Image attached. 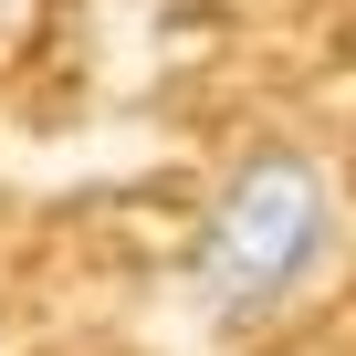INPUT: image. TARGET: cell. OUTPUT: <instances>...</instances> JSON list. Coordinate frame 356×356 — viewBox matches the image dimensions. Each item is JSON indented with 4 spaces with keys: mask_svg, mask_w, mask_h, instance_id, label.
<instances>
[{
    "mask_svg": "<svg viewBox=\"0 0 356 356\" xmlns=\"http://www.w3.org/2000/svg\"><path fill=\"white\" fill-rule=\"evenodd\" d=\"M325 252H335V178L304 147H252L200 220L189 293L220 335H241V325H273L325 273Z\"/></svg>",
    "mask_w": 356,
    "mask_h": 356,
    "instance_id": "obj_1",
    "label": "cell"
},
{
    "mask_svg": "<svg viewBox=\"0 0 356 356\" xmlns=\"http://www.w3.org/2000/svg\"><path fill=\"white\" fill-rule=\"evenodd\" d=\"M136 11H200V0H136Z\"/></svg>",
    "mask_w": 356,
    "mask_h": 356,
    "instance_id": "obj_2",
    "label": "cell"
},
{
    "mask_svg": "<svg viewBox=\"0 0 356 356\" xmlns=\"http://www.w3.org/2000/svg\"><path fill=\"white\" fill-rule=\"evenodd\" d=\"M22 11H32V0H0V32H11V22H22Z\"/></svg>",
    "mask_w": 356,
    "mask_h": 356,
    "instance_id": "obj_3",
    "label": "cell"
}]
</instances>
